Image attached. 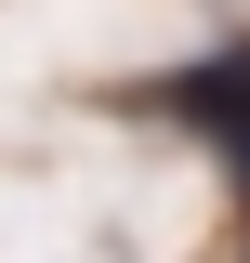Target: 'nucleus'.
I'll return each mask as SVG.
<instances>
[{"mask_svg":"<svg viewBox=\"0 0 250 263\" xmlns=\"http://www.w3.org/2000/svg\"><path fill=\"white\" fill-rule=\"evenodd\" d=\"M132 119L198 132V145H211V158L250 184V40H211L198 66H158V79H132Z\"/></svg>","mask_w":250,"mask_h":263,"instance_id":"f257e3e1","label":"nucleus"}]
</instances>
